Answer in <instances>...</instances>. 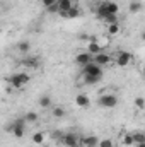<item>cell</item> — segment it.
Wrapping results in <instances>:
<instances>
[{
	"label": "cell",
	"instance_id": "obj_1",
	"mask_svg": "<svg viewBox=\"0 0 145 147\" xmlns=\"http://www.w3.org/2000/svg\"><path fill=\"white\" fill-rule=\"evenodd\" d=\"M118 10H119V7H118V3L113 2V0H103V2H99L97 7H96V14H97V17H99L101 21H103L104 17L111 16V14H118Z\"/></svg>",
	"mask_w": 145,
	"mask_h": 147
},
{
	"label": "cell",
	"instance_id": "obj_2",
	"mask_svg": "<svg viewBox=\"0 0 145 147\" xmlns=\"http://www.w3.org/2000/svg\"><path fill=\"white\" fill-rule=\"evenodd\" d=\"M29 80H31V75H29V74H26V72L14 74V75H10V77H9L10 86H12L14 89H19V91H22V89L29 84Z\"/></svg>",
	"mask_w": 145,
	"mask_h": 147
},
{
	"label": "cell",
	"instance_id": "obj_3",
	"mask_svg": "<svg viewBox=\"0 0 145 147\" xmlns=\"http://www.w3.org/2000/svg\"><path fill=\"white\" fill-rule=\"evenodd\" d=\"M26 128H28V121L24 120V116H22V118H17V120H14V121L10 123V127H9V130L12 132V135H14V137H17V139L24 137V134H26Z\"/></svg>",
	"mask_w": 145,
	"mask_h": 147
},
{
	"label": "cell",
	"instance_id": "obj_4",
	"mask_svg": "<svg viewBox=\"0 0 145 147\" xmlns=\"http://www.w3.org/2000/svg\"><path fill=\"white\" fill-rule=\"evenodd\" d=\"M97 105L103 106V108H114L118 105V96L114 92H103L99 98H97Z\"/></svg>",
	"mask_w": 145,
	"mask_h": 147
},
{
	"label": "cell",
	"instance_id": "obj_5",
	"mask_svg": "<svg viewBox=\"0 0 145 147\" xmlns=\"http://www.w3.org/2000/svg\"><path fill=\"white\" fill-rule=\"evenodd\" d=\"M133 55L130 53V51H118L116 53V57H114V63L118 65V67H130L132 63H133Z\"/></svg>",
	"mask_w": 145,
	"mask_h": 147
},
{
	"label": "cell",
	"instance_id": "obj_6",
	"mask_svg": "<svg viewBox=\"0 0 145 147\" xmlns=\"http://www.w3.org/2000/svg\"><path fill=\"white\" fill-rule=\"evenodd\" d=\"M80 135H77L75 132H67L65 135H63V139H62V144L65 147H82L80 144Z\"/></svg>",
	"mask_w": 145,
	"mask_h": 147
},
{
	"label": "cell",
	"instance_id": "obj_7",
	"mask_svg": "<svg viewBox=\"0 0 145 147\" xmlns=\"http://www.w3.org/2000/svg\"><path fill=\"white\" fill-rule=\"evenodd\" d=\"M92 62H94V55L89 53V51H80V53L75 55V63L80 65V67H85V65H89Z\"/></svg>",
	"mask_w": 145,
	"mask_h": 147
},
{
	"label": "cell",
	"instance_id": "obj_8",
	"mask_svg": "<svg viewBox=\"0 0 145 147\" xmlns=\"http://www.w3.org/2000/svg\"><path fill=\"white\" fill-rule=\"evenodd\" d=\"M80 74H85V75H96V77H101V79H103V67L97 65L96 62H92V63L82 67V72Z\"/></svg>",
	"mask_w": 145,
	"mask_h": 147
},
{
	"label": "cell",
	"instance_id": "obj_9",
	"mask_svg": "<svg viewBox=\"0 0 145 147\" xmlns=\"http://www.w3.org/2000/svg\"><path fill=\"white\" fill-rule=\"evenodd\" d=\"M94 62H96L97 65H101V67H106V65H111V63L114 62V58H113L109 53H104V51H101V53L94 55Z\"/></svg>",
	"mask_w": 145,
	"mask_h": 147
},
{
	"label": "cell",
	"instance_id": "obj_10",
	"mask_svg": "<svg viewBox=\"0 0 145 147\" xmlns=\"http://www.w3.org/2000/svg\"><path fill=\"white\" fill-rule=\"evenodd\" d=\"M99 137H96V135H82V139H80V144L82 147H97L99 146Z\"/></svg>",
	"mask_w": 145,
	"mask_h": 147
},
{
	"label": "cell",
	"instance_id": "obj_11",
	"mask_svg": "<svg viewBox=\"0 0 145 147\" xmlns=\"http://www.w3.org/2000/svg\"><path fill=\"white\" fill-rule=\"evenodd\" d=\"M58 7H60V12H68L75 7H79V2L77 0H58Z\"/></svg>",
	"mask_w": 145,
	"mask_h": 147
},
{
	"label": "cell",
	"instance_id": "obj_12",
	"mask_svg": "<svg viewBox=\"0 0 145 147\" xmlns=\"http://www.w3.org/2000/svg\"><path fill=\"white\" fill-rule=\"evenodd\" d=\"M75 105H77L79 108H87V106H91V98H89L85 92H79V94L75 96Z\"/></svg>",
	"mask_w": 145,
	"mask_h": 147
},
{
	"label": "cell",
	"instance_id": "obj_13",
	"mask_svg": "<svg viewBox=\"0 0 145 147\" xmlns=\"http://www.w3.org/2000/svg\"><path fill=\"white\" fill-rule=\"evenodd\" d=\"M21 65L26 69H38L39 67V58L38 57H24L21 60Z\"/></svg>",
	"mask_w": 145,
	"mask_h": 147
},
{
	"label": "cell",
	"instance_id": "obj_14",
	"mask_svg": "<svg viewBox=\"0 0 145 147\" xmlns=\"http://www.w3.org/2000/svg\"><path fill=\"white\" fill-rule=\"evenodd\" d=\"M80 80H82V84L94 86V84H97V82L101 80V77H96V75H85V74H82V75H80Z\"/></svg>",
	"mask_w": 145,
	"mask_h": 147
},
{
	"label": "cell",
	"instance_id": "obj_15",
	"mask_svg": "<svg viewBox=\"0 0 145 147\" xmlns=\"http://www.w3.org/2000/svg\"><path fill=\"white\" fill-rule=\"evenodd\" d=\"M109 38H111L109 34H103V36H94V38H91V39H92V41H96V43L104 50L106 46H109Z\"/></svg>",
	"mask_w": 145,
	"mask_h": 147
},
{
	"label": "cell",
	"instance_id": "obj_16",
	"mask_svg": "<svg viewBox=\"0 0 145 147\" xmlns=\"http://www.w3.org/2000/svg\"><path fill=\"white\" fill-rule=\"evenodd\" d=\"M142 9H144L142 0H132V2H130V5H128V10H130L132 14H137V12H140Z\"/></svg>",
	"mask_w": 145,
	"mask_h": 147
},
{
	"label": "cell",
	"instance_id": "obj_17",
	"mask_svg": "<svg viewBox=\"0 0 145 147\" xmlns=\"http://www.w3.org/2000/svg\"><path fill=\"white\" fill-rule=\"evenodd\" d=\"M51 105H53V99H51L50 94H43V96H39V106H41V108H50Z\"/></svg>",
	"mask_w": 145,
	"mask_h": 147
},
{
	"label": "cell",
	"instance_id": "obj_18",
	"mask_svg": "<svg viewBox=\"0 0 145 147\" xmlns=\"http://www.w3.org/2000/svg\"><path fill=\"white\" fill-rule=\"evenodd\" d=\"M87 51H89V53H92V55H97V53H101V51H103V48H101L96 41H92V39H91V41H89V45H87Z\"/></svg>",
	"mask_w": 145,
	"mask_h": 147
},
{
	"label": "cell",
	"instance_id": "obj_19",
	"mask_svg": "<svg viewBox=\"0 0 145 147\" xmlns=\"http://www.w3.org/2000/svg\"><path fill=\"white\" fill-rule=\"evenodd\" d=\"M79 14H80L79 7H75V9H72V10H68V12H60V16H62L63 19H75Z\"/></svg>",
	"mask_w": 145,
	"mask_h": 147
},
{
	"label": "cell",
	"instance_id": "obj_20",
	"mask_svg": "<svg viewBox=\"0 0 145 147\" xmlns=\"http://www.w3.org/2000/svg\"><path fill=\"white\" fill-rule=\"evenodd\" d=\"M106 34H109V36H116L118 33H119V22H114V24H108L106 26Z\"/></svg>",
	"mask_w": 145,
	"mask_h": 147
},
{
	"label": "cell",
	"instance_id": "obj_21",
	"mask_svg": "<svg viewBox=\"0 0 145 147\" xmlns=\"http://www.w3.org/2000/svg\"><path fill=\"white\" fill-rule=\"evenodd\" d=\"M121 144L126 146V147L133 146V144H135V140H133V134H123V135H121Z\"/></svg>",
	"mask_w": 145,
	"mask_h": 147
},
{
	"label": "cell",
	"instance_id": "obj_22",
	"mask_svg": "<svg viewBox=\"0 0 145 147\" xmlns=\"http://www.w3.org/2000/svg\"><path fill=\"white\" fill-rule=\"evenodd\" d=\"M44 140H46V135H44L43 132H36V134H33V142H34L36 146H43Z\"/></svg>",
	"mask_w": 145,
	"mask_h": 147
},
{
	"label": "cell",
	"instance_id": "obj_23",
	"mask_svg": "<svg viewBox=\"0 0 145 147\" xmlns=\"http://www.w3.org/2000/svg\"><path fill=\"white\" fill-rule=\"evenodd\" d=\"M24 120H26L28 123H36L38 121V113L36 111H28V113L24 115Z\"/></svg>",
	"mask_w": 145,
	"mask_h": 147
},
{
	"label": "cell",
	"instance_id": "obj_24",
	"mask_svg": "<svg viewBox=\"0 0 145 147\" xmlns=\"http://www.w3.org/2000/svg\"><path fill=\"white\" fill-rule=\"evenodd\" d=\"M29 48H31L29 41H19V43H17V50H19L21 53H28V51H29Z\"/></svg>",
	"mask_w": 145,
	"mask_h": 147
},
{
	"label": "cell",
	"instance_id": "obj_25",
	"mask_svg": "<svg viewBox=\"0 0 145 147\" xmlns=\"http://www.w3.org/2000/svg\"><path fill=\"white\" fill-rule=\"evenodd\" d=\"M51 113H53L55 118H63L65 116V108L63 106H53V111Z\"/></svg>",
	"mask_w": 145,
	"mask_h": 147
},
{
	"label": "cell",
	"instance_id": "obj_26",
	"mask_svg": "<svg viewBox=\"0 0 145 147\" xmlns=\"http://www.w3.org/2000/svg\"><path fill=\"white\" fill-rule=\"evenodd\" d=\"M133 140H135V144H144L145 134L144 132H133Z\"/></svg>",
	"mask_w": 145,
	"mask_h": 147
},
{
	"label": "cell",
	"instance_id": "obj_27",
	"mask_svg": "<svg viewBox=\"0 0 145 147\" xmlns=\"http://www.w3.org/2000/svg\"><path fill=\"white\" fill-rule=\"evenodd\" d=\"M103 21L106 22V26H108V24H114V22H118V14H111L108 17H104Z\"/></svg>",
	"mask_w": 145,
	"mask_h": 147
},
{
	"label": "cell",
	"instance_id": "obj_28",
	"mask_svg": "<svg viewBox=\"0 0 145 147\" xmlns=\"http://www.w3.org/2000/svg\"><path fill=\"white\" fill-rule=\"evenodd\" d=\"M135 108L137 110H145V99L144 98H135Z\"/></svg>",
	"mask_w": 145,
	"mask_h": 147
},
{
	"label": "cell",
	"instance_id": "obj_29",
	"mask_svg": "<svg viewBox=\"0 0 145 147\" xmlns=\"http://www.w3.org/2000/svg\"><path fill=\"white\" fill-rule=\"evenodd\" d=\"M97 147H114V142H113L111 139H101Z\"/></svg>",
	"mask_w": 145,
	"mask_h": 147
},
{
	"label": "cell",
	"instance_id": "obj_30",
	"mask_svg": "<svg viewBox=\"0 0 145 147\" xmlns=\"http://www.w3.org/2000/svg\"><path fill=\"white\" fill-rule=\"evenodd\" d=\"M63 135H65V134H62V132H53V134H51V139L62 144V139H63Z\"/></svg>",
	"mask_w": 145,
	"mask_h": 147
},
{
	"label": "cell",
	"instance_id": "obj_31",
	"mask_svg": "<svg viewBox=\"0 0 145 147\" xmlns=\"http://www.w3.org/2000/svg\"><path fill=\"white\" fill-rule=\"evenodd\" d=\"M55 3H58V0H41V5H43L44 9H50V7L55 5Z\"/></svg>",
	"mask_w": 145,
	"mask_h": 147
},
{
	"label": "cell",
	"instance_id": "obj_32",
	"mask_svg": "<svg viewBox=\"0 0 145 147\" xmlns=\"http://www.w3.org/2000/svg\"><path fill=\"white\" fill-rule=\"evenodd\" d=\"M142 75H144V79H145V65L142 67Z\"/></svg>",
	"mask_w": 145,
	"mask_h": 147
},
{
	"label": "cell",
	"instance_id": "obj_33",
	"mask_svg": "<svg viewBox=\"0 0 145 147\" xmlns=\"http://www.w3.org/2000/svg\"><path fill=\"white\" fill-rule=\"evenodd\" d=\"M137 147H145V142L144 144H137Z\"/></svg>",
	"mask_w": 145,
	"mask_h": 147
},
{
	"label": "cell",
	"instance_id": "obj_34",
	"mask_svg": "<svg viewBox=\"0 0 145 147\" xmlns=\"http://www.w3.org/2000/svg\"><path fill=\"white\" fill-rule=\"evenodd\" d=\"M142 39H144V41H145V31H144V33H142Z\"/></svg>",
	"mask_w": 145,
	"mask_h": 147
},
{
	"label": "cell",
	"instance_id": "obj_35",
	"mask_svg": "<svg viewBox=\"0 0 145 147\" xmlns=\"http://www.w3.org/2000/svg\"><path fill=\"white\" fill-rule=\"evenodd\" d=\"M91 2H97V0H91Z\"/></svg>",
	"mask_w": 145,
	"mask_h": 147
}]
</instances>
